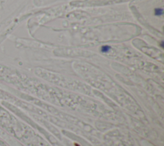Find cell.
<instances>
[{"instance_id":"2","label":"cell","mask_w":164,"mask_h":146,"mask_svg":"<svg viewBox=\"0 0 164 146\" xmlns=\"http://www.w3.org/2000/svg\"><path fill=\"white\" fill-rule=\"evenodd\" d=\"M110 47L108 46V45H104V46L102 47L101 51H102V52L106 53V52H108L110 50Z\"/></svg>"},{"instance_id":"1","label":"cell","mask_w":164,"mask_h":146,"mask_svg":"<svg viewBox=\"0 0 164 146\" xmlns=\"http://www.w3.org/2000/svg\"><path fill=\"white\" fill-rule=\"evenodd\" d=\"M154 14L156 15H162L163 14V10L162 8H157L155 9Z\"/></svg>"}]
</instances>
